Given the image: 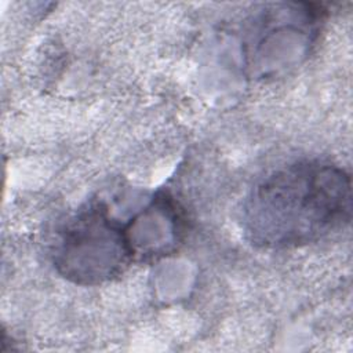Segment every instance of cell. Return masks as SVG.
I'll list each match as a JSON object with an SVG mask.
<instances>
[{"label": "cell", "instance_id": "3", "mask_svg": "<svg viewBox=\"0 0 353 353\" xmlns=\"http://www.w3.org/2000/svg\"><path fill=\"white\" fill-rule=\"evenodd\" d=\"M135 259L165 255L179 240L181 214L171 196L157 193L128 223Z\"/></svg>", "mask_w": 353, "mask_h": 353}, {"label": "cell", "instance_id": "1", "mask_svg": "<svg viewBox=\"0 0 353 353\" xmlns=\"http://www.w3.org/2000/svg\"><path fill=\"white\" fill-rule=\"evenodd\" d=\"M352 216V179L324 160H299L274 170L247 196L245 237L255 247L285 250L343 229Z\"/></svg>", "mask_w": 353, "mask_h": 353}, {"label": "cell", "instance_id": "2", "mask_svg": "<svg viewBox=\"0 0 353 353\" xmlns=\"http://www.w3.org/2000/svg\"><path fill=\"white\" fill-rule=\"evenodd\" d=\"M134 261L128 225L116 221L102 201L88 203L66 222L52 254L57 272L79 285L113 280Z\"/></svg>", "mask_w": 353, "mask_h": 353}]
</instances>
